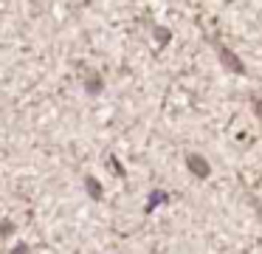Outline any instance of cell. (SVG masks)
Masks as SVG:
<instances>
[{
	"label": "cell",
	"mask_w": 262,
	"mask_h": 254,
	"mask_svg": "<svg viewBox=\"0 0 262 254\" xmlns=\"http://www.w3.org/2000/svg\"><path fill=\"white\" fill-rule=\"evenodd\" d=\"M161 34V43H166V40H169V31H166V28H155V37H158Z\"/></svg>",
	"instance_id": "obj_6"
},
{
	"label": "cell",
	"mask_w": 262,
	"mask_h": 254,
	"mask_svg": "<svg viewBox=\"0 0 262 254\" xmlns=\"http://www.w3.org/2000/svg\"><path fill=\"white\" fill-rule=\"evenodd\" d=\"M85 186H88V192H91V198H96V201L102 198V184H99L96 178H88V181H85Z\"/></svg>",
	"instance_id": "obj_4"
},
{
	"label": "cell",
	"mask_w": 262,
	"mask_h": 254,
	"mask_svg": "<svg viewBox=\"0 0 262 254\" xmlns=\"http://www.w3.org/2000/svg\"><path fill=\"white\" fill-rule=\"evenodd\" d=\"M164 201H166V192H152V201H149L147 209H152L155 203H164Z\"/></svg>",
	"instance_id": "obj_5"
},
{
	"label": "cell",
	"mask_w": 262,
	"mask_h": 254,
	"mask_svg": "<svg viewBox=\"0 0 262 254\" xmlns=\"http://www.w3.org/2000/svg\"><path fill=\"white\" fill-rule=\"evenodd\" d=\"M217 51H220V62L228 68V71H234V73H245V65L237 60V54H234L231 48H226L223 43H217Z\"/></svg>",
	"instance_id": "obj_1"
},
{
	"label": "cell",
	"mask_w": 262,
	"mask_h": 254,
	"mask_svg": "<svg viewBox=\"0 0 262 254\" xmlns=\"http://www.w3.org/2000/svg\"><path fill=\"white\" fill-rule=\"evenodd\" d=\"M254 113L262 119V99H256V102H254Z\"/></svg>",
	"instance_id": "obj_7"
},
{
	"label": "cell",
	"mask_w": 262,
	"mask_h": 254,
	"mask_svg": "<svg viewBox=\"0 0 262 254\" xmlns=\"http://www.w3.org/2000/svg\"><path fill=\"white\" fill-rule=\"evenodd\" d=\"M186 164H189V169H192L198 178H206V175L211 172V167H209V161H206L203 155H198V152H189L186 155Z\"/></svg>",
	"instance_id": "obj_2"
},
{
	"label": "cell",
	"mask_w": 262,
	"mask_h": 254,
	"mask_svg": "<svg viewBox=\"0 0 262 254\" xmlns=\"http://www.w3.org/2000/svg\"><path fill=\"white\" fill-rule=\"evenodd\" d=\"M85 88L91 90V93H99V90H102V79H99L96 71H91V73L85 76Z\"/></svg>",
	"instance_id": "obj_3"
}]
</instances>
